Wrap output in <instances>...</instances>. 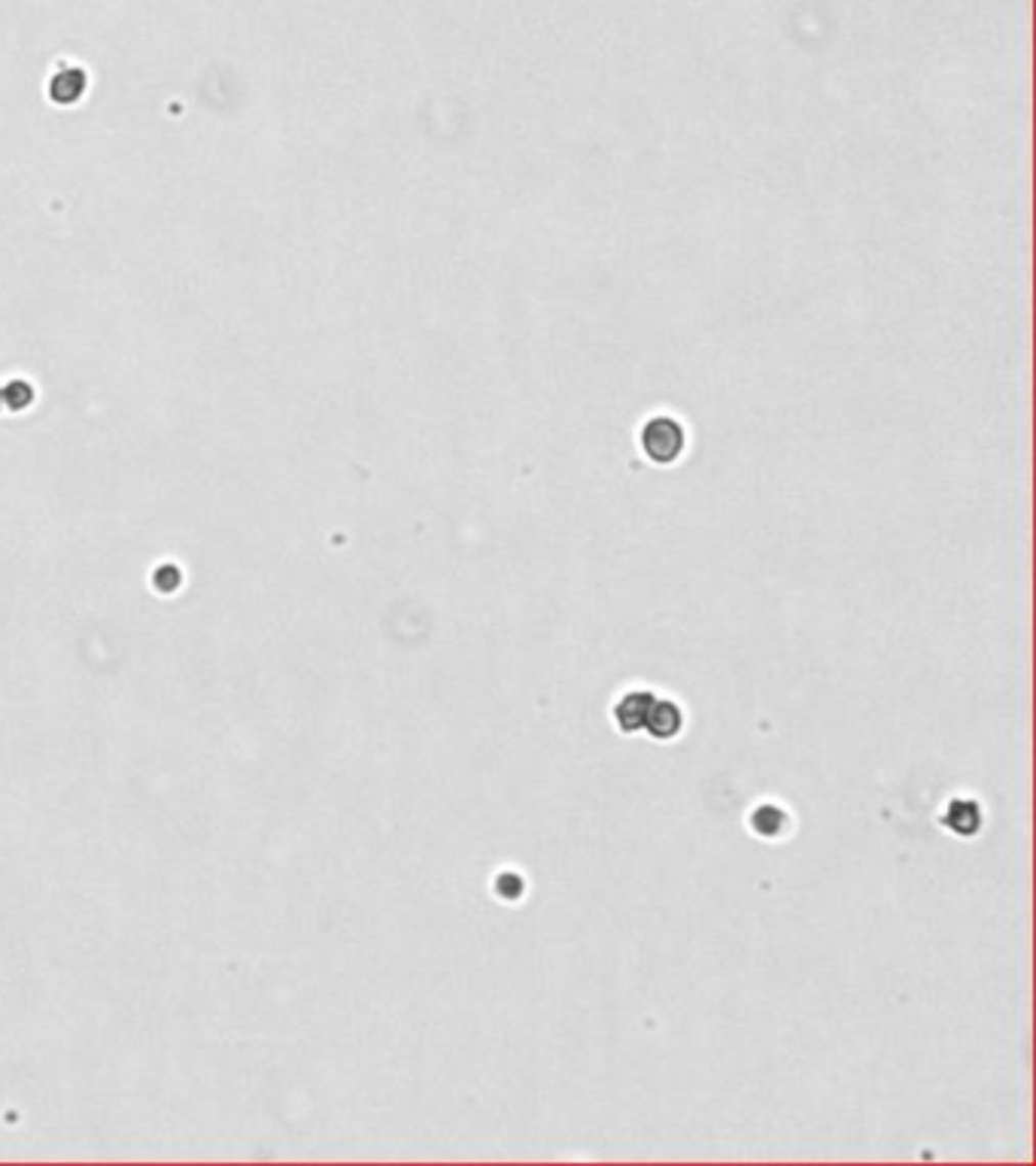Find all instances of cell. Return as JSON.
<instances>
[{
  "mask_svg": "<svg viewBox=\"0 0 1036 1166\" xmlns=\"http://www.w3.org/2000/svg\"><path fill=\"white\" fill-rule=\"evenodd\" d=\"M650 738L657 742H672L681 735L684 729V711L672 702V699H654L647 717H644V726H641Z\"/></svg>",
  "mask_w": 1036,
  "mask_h": 1166,
  "instance_id": "2",
  "label": "cell"
},
{
  "mask_svg": "<svg viewBox=\"0 0 1036 1166\" xmlns=\"http://www.w3.org/2000/svg\"><path fill=\"white\" fill-rule=\"evenodd\" d=\"M942 823L954 833V836H976L982 829V808L976 799H951L945 814H942Z\"/></svg>",
  "mask_w": 1036,
  "mask_h": 1166,
  "instance_id": "4",
  "label": "cell"
},
{
  "mask_svg": "<svg viewBox=\"0 0 1036 1166\" xmlns=\"http://www.w3.org/2000/svg\"><path fill=\"white\" fill-rule=\"evenodd\" d=\"M654 692H647V689H632V692H626V696H621L618 699V705H615V723H618V729L621 732H626V735H632V732H641V726H644V717H647V711H650V705H654Z\"/></svg>",
  "mask_w": 1036,
  "mask_h": 1166,
  "instance_id": "3",
  "label": "cell"
},
{
  "mask_svg": "<svg viewBox=\"0 0 1036 1166\" xmlns=\"http://www.w3.org/2000/svg\"><path fill=\"white\" fill-rule=\"evenodd\" d=\"M505 884H508V890H505V896H508V899H517L520 890H523V881H520V878H517V875H514V872H505V875H502V878H499V881H496V890H499V887H505Z\"/></svg>",
  "mask_w": 1036,
  "mask_h": 1166,
  "instance_id": "6",
  "label": "cell"
},
{
  "mask_svg": "<svg viewBox=\"0 0 1036 1166\" xmlns=\"http://www.w3.org/2000/svg\"><path fill=\"white\" fill-rule=\"evenodd\" d=\"M751 826H754V833L763 836V839H778V836L787 833L791 817H787L778 805L769 802V805H760V808L751 814Z\"/></svg>",
  "mask_w": 1036,
  "mask_h": 1166,
  "instance_id": "5",
  "label": "cell"
},
{
  "mask_svg": "<svg viewBox=\"0 0 1036 1166\" xmlns=\"http://www.w3.org/2000/svg\"><path fill=\"white\" fill-rule=\"evenodd\" d=\"M681 447H684V432H681L678 422H672V419H654L644 429V453L654 462L666 465V462L678 459Z\"/></svg>",
  "mask_w": 1036,
  "mask_h": 1166,
  "instance_id": "1",
  "label": "cell"
}]
</instances>
